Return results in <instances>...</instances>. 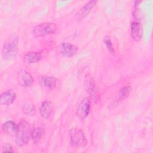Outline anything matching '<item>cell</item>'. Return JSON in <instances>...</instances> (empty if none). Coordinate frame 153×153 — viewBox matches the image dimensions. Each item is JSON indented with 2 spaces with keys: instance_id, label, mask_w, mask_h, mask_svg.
Listing matches in <instances>:
<instances>
[{
  "instance_id": "cell-3",
  "label": "cell",
  "mask_w": 153,
  "mask_h": 153,
  "mask_svg": "<svg viewBox=\"0 0 153 153\" xmlns=\"http://www.w3.org/2000/svg\"><path fill=\"white\" fill-rule=\"evenodd\" d=\"M17 42V38L11 37L5 42L1 52L4 59H10L16 56L18 52Z\"/></svg>"
},
{
  "instance_id": "cell-16",
  "label": "cell",
  "mask_w": 153,
  "mask_h": 153,
  "mask_svg": "<svg viewBox=\"0 0 153 153\" xmlns=\"http://www.w3.org/2000/svg\"><path fill=\"white\" fill-rule=\"evenodd\" d=\"M43 134V131L41 127H35L31 130L30 137L32 138L34 143H38L41 138L42 137Z\"/></svg>"
},
{
  "instance_id": "cell-6",
  "label": "cell",
  "mask_w": 153,
  "mask_h": 153,
  "mask_svg": "<svg viewBox=\"0 0 153 153\" xmlns=\"http://www.w3.org/2000/svg\"><path fill=\"white\" fill-rule=\"evenodd\" d=\"M78 51V46L70 42H62L59 46V53L65 57H72L75 55Z\"/></svg>"
},
{
  "instance_id": "cell-15",
  "label": "cell",
  "mask_w": 153,
  "mask_h": 153,
  "mask_svg": "<svg viewBox=\"0 0 153 153\" xmlns=\"http://www.w3.org/2000/svg\"><path fill=\"white\" fill-rule=\"evenodd\" d=\"M41 58V54L38 52H29L24 56V61L27 64L36 63Z\"/></svg>"
},
{
  "instance_id": "cell-18",
  "label": "cell",
  "mask_w": 153,
  "mask_h": 153,
  "mask_svg": "<svg viewBox=\"0 0 153 153\" xmlns=\"http://www.w3.org/2000/svg\"><path fill=\"white\" fill-rule=\"evenodd\" d=\"M22 111L27 115H34L35 114V108L33 104L27 102L25 103L22 106Z\"/></svg>"
},
{
  "instance_id": "cell-1",
  "label": "cell",
  "mask_w": 153,
  "mask_h": 153,
  "mask_svg": "<svg viewBox=\"0 0 153 153\" xmlns=\"http://www.w3.org/2000/svg\"><path fill=\"white\" fill-rule=\"evenodd\" d=\"M31 129L29 123L22 120L17 125V130L15 136L16 143L19 146L26 145L30 138Z\"/></svg>"
},
{
  "instance_id": "cell-11",
  "label": "cell",
  "mask_w": 153,
  "mask_h": 153,
  "mask_svg": "<svg viewBox=\"0 0 153 153\" xmlns=\"http://www.w3.org/2000/svg\"><path fill=\"white\" fill-rule=\"evenodd\" d=\"M17 130V125L13 121H7L2 126V132L8 136H15Z\"/></svg>"
},
{
  "instance_id": "cell-20",
  "label": "cell",
  "mask_w": 153,
  "mask_h": 153,
  "mask_svg": "<svg viewBox=\"0 0 153 153\" xmlns=\"http://www.w3.org/2000/svg\"><path fill=\"white\" fill-rule=\"evenodd\" d=\"M2 152H14L13 149V147L12 146L8 143H5L3 145H2Z\"/></svg>"
},
{
  "instance_id": "cell-9",
  "label": "cell",
  "mask_w": 153,
  "mask_h": 153,
  "mask_svg": "<svg viewBox=\"0 0 153 153\" xmlns=\"http://www.w3.org/2000/svg\"><path fill=\"white\" fill-rule=\"evenodd\" d=\"M130 33L132 38L136 41H139L142 36V28L140 22L133 21L130 25Z\"/></svg>"
},
{
  "instance_id": "cell-14",
  "label": "cell",
  "mask_w": 153,
  "mask_h": 153,
  "mask_svg": "<svg viewBox=\"0 0 153 153\" xmlns=\"http://www.w3.org/2000/svg\"><path fill=\"white\" fill-rule=\"evenodd\" d=\"M41 82L44 87L51 90L56 85V78L51 76H42Z\"/></svg>"
},
{
  "instance_id": "cell-5",
  "label": "cell",
  "mask_w": 153,
  "mask_h": 153,
  "mask_svg": "<svg viewBox=\"0 0 153 153\" xmlns=\"http://www.w3.org/2000/svg\"><path fill=\"white\" fill-rule=\"evenodd\" d=\"M91 105V99L89 97L84 98L79 104L76 111V115L80 120H84L88 116Z\"/></svg>"
},
{
  "instance_id": "cell-19",
  "label": "cell",
  "mask_w": 153,
  "mask_h": 153,
  "mask_svg": "<svg viewBox=\"0 0 153 153\" xmlns=\"http://www.w3.org/2000/svg\"><path fill=\"white\" fill-rule=\"evenodd\" d=\"M104 42H105V44L106 47L108 49V50L111 53H114V48H113V45H112V41H111V37L109 36H105V38H104Z\"/></svg>"
},
{
  "instance_id": "cell-7",
  "label": "cell",
  "mask_w": 153,
  "mask_h": 153,
  "mask_svg": "<svg viewBox=\"0 0 153 153\" xmlns=\"http://www.w3.org/2000/svg\"><path fill=\"white\" fill-rule=\"evenodd\" d=\"M17 79L20 85L24 87L30 86L34 81L32 76L25 70H20L19 71Z\"/></svg>"
},
{
  "instance_id": "cell-12",
  "label": "cell",
  "mask_w": 153,
  "mask_h": 153,
  "mask_svg": "<svg viewBox=\"0 0 153 153\" xmlns=\"http://www.w3.org/2000/svg\"><path fill=\"white\" fill-rule=\"evenodd\" d=\"M84 87L87 92L92 96L97 95V91L95 87L93 77L90 74H87L84 78Z\"/></svg>"
},
{
  "instance_id": "cell-17",
  "label": "cell",
  "mask_w": 153,
  "mask_h": 153,
  "mask_svg": "<svg viewBox=\"0 0 153 153\" xmlns=\"http://www.w3.org/2000/svg\"><path fill=\"white\" fill-rule=\"evenodd\" d=\"M132 88L130 85H126L122 88H121L118 94L117 99L118 100H121L126 99L130 95L131 91Z\"/></svg>"
},
{
  "instance_id": "cell-13",
  "label": "cell",
  "mask_w": 153,
  "mask_h": 153,
  "mask_svg": "<svg viewBox=\"0 0 153 153\" xmlns=\"http://www.w3.org/2000/svg\"><path fill=\"white\" fill-rule=\"evenodd\" d=\"M53 110V105L50 101H45L42 102L39 108V114L43 118H48L50 117Z\"/></svg>"
},
{
  "instance_id": "cell-4",
  "label": "cell",
  "mask_w": 153,
  "mask_h": 153,
  "mask_svg": "<svg viewBox=\"0 0 153 153\" xmlns=\"http://www.w3.org/2000/svg\"><path fill=\"white\" fill-rule=\"evenodd\" d=\"M71 144L78 148H84L87 144V140L83 131L76 128H73L69 131Z\"/></svg>"
},
{
  "instance_id": "cell-8",
  "label": "cell",
  "mask_w": 153,
  "mask_h": 153,
  "mask_svg": "<svg viewBox=\"0 0 153 153\" xmlns=\"http://www.w3.org/2000/svg\"><path fill=\"white\" fill-rule=\"evenodd\" d=\"M96 3L97 1L94 0L88 1L76 13V19L77 20H82L87 17L93 8V7L96 5Z\"/></svg>"
},
{
  "instance_id": "cell-2",
  "label": "cell",
  "mask_w": 153,
  "mask_h": 153,
  "mask_svg": "<svg viewBox=\"0 0 153 153\" xmlns=\"http://www.w3.org/2000/svg\"><path fill=\"white\" fill-rule=\"evenodd\" d=\"M57 30V26L53 22H45L36 25L33 28V35L36 37L44 36L54 34Z\"/></svg>"
},
{
  "instance_id": "cell-10",
  "label": "cell",
  "mask_w": 153,
  "mask_h": 153,
  "mask_svg": "<svg viewBox=\"0 0 153 153\" xmlns=\"http://www.w3.org/2000/svg\"><path fill=\"white\" fill-rule=\"evenodd\" d=\"M16 99V93L11 89L3 92L0 96V102L2 105H10Z\"/></svg>"
}]
</instances>
